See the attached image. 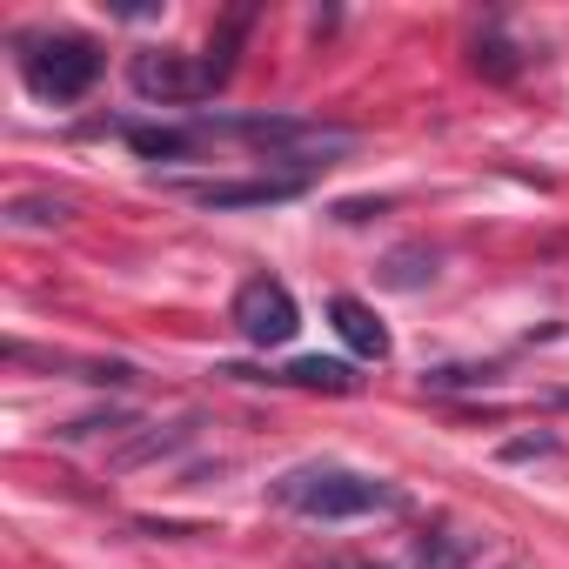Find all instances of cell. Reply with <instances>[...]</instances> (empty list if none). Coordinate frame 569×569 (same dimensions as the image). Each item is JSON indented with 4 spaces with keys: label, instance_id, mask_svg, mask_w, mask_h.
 Here are the masks:
<instances>
[{
    "label": "cell",
    "instance_id": "9c48e42d",
    "mask_svg": "<svg viewBox=\"0 0 569 569\" xmlns=\"http://www.w3.org/2000/svg\"><path fill=\"white\" fill-rule=\"evenodd\" d=\"M469 562H476V536H456V529H422L409 556V569H469Z\"/></svg>",
    "mask_w": 569,
    "mask_h": 569
},
{
    "label": "cell",
    "instance_id": "277c9868",
    "mask_svg": "<svg viewBox=\"0 0 569 569\" xmlns=\"http://www.w3.org/2000/svg\"><path fill=\"white\" fill-rule=\"evenodd\" d=\"M228 322H234V329H241V342H254V349H289V342H296V329H302V309H296V296H289V281H274V274H248L241 289H234Z\"/></svg>",
    "mask_w": 569,
    "mask_h": 569
},
{
    "label": "cell",
    "instance_id": "7c38bea8",
    "mask_svg": "<svg viewBox=\"0 0 569 569\" xmlns=\"http://www.w3.org/2000/svg\"><path fill=\"white\" fill-rule=\"evenodd\" d=\"M516 68H522V54H516V48L496 34V28H489V34H476V74H489V81H509Z\"/></svg>",
    "mask_w": 569,
    "mask_h": 569
},
{
    "label": "cell",
    "instance_id": "9a60e30c",
    "mask_svg": "<svg viewBox=\"0 0 569 569\" xmlns=\"http://www.w3.org/2000/svg\"><path fill=\"white\" fill-rule=\"evenodd\" d=\"M549 449H556V436H522V442H509L502 456H509V462H522V456H549Z\"/></svg>",
    "mask_w": 569,
    "mask_h": 569
},
{
    "label": "cell",
    "instance_id": "52a82bcc",
    "mask_svg": "<svg viewBox=\"0 0 569 569\" xmlns=\"http://www.w3.org/2000/svg\"><path fill=\"white\" fill-rule=\"evenodd\" d=\"M329 322H336V336H342L362 362H389V329L376 322V309H369V302L336 296V302H329Z\"/></svg>",
    "mask_w": 569,
    "mask_h": 569
},
{
    "label": "cell",
    "instance_id": "2e32d148",
    "mask_svg": "<svg viewBox=\"0 0 569 569\" xmlns=\"http://www.w3.org/2000/svg\"><path fill=\"white\" fill-rule=\"evenodd\" d=\"M322 569H389V562H376V556H329Z\"/></svg>",
    "mask_w": 569,
    "mask_h": 569
},
{
    "label": "cell",
    "instance_id": "8fae6325",
    "mask_svg": "<svg viewBox=\"0 0 569 569\" xmlns=\"http://www.w3.org/2000/svg\"><path fill=\"white\" fill-rule=\"evenodd\" d=\"M382 281H389V289H422V281H436V254L429 248H396Z\"/></svg>",
    "mask_w": 569,
    "mask_h": 569
},
{
    "label": "cell",
    "instance_id": "7a4b0ae2",
    "mask_svg": "<svg viewBox=\"0 0 569 569\" xmlns=\"http://www.w3.org/2000/svg\"><path fill=\"white\" fill-rule=\"evenodd\" d=\"M14 61H21V81H28L41 101H54V108L81 101V94L101 81V48H94L88 34H28Z\"/></svg>",
    "mask_w": 569,
    "mask_h": 569
},
{
    "label": "cell",
    "instance_id": "8992f818",
    "mask_svg": "<svg viewBox=\"0 0 569 569\" xmlns=\"http://www.w3.org/2000/svg\"><path fill=\"white\" fill-rule=\"evenodd\" d=\"M309 181H296V174H254V181H181V194L188 201H201V208H274V201H296Z\"/></svg>",
    "mask_w": 569,
    "mask_h": 569
},
{
    "label": "cell",
    "instance_id": "3957f363",
    "mask_svg": "<svg viewBox=\"0 0 569 569\" xmlns=\"http://www.w3.org/2000/svg\"><path fill=\"white\" fill-rule=\"evenodd\" d=\"M128 81H134V94L154 101V108H194V101H208V94L221 88V74L208 68V54H174V48L134 54V61H128Z\"/></svg>",
    "mask_w": 569,
    "mask_h": 569
},
{
    "label": "cell",
    "instance_id": "6da1fadb",
    "mask_svg": "<svg viewBox=\"0 0 569 569\" xmlns=\"http://www.w3.org/2000/svg\"><path fill=\"white\" fill-rule=\"evenodd\" d=\"M274 502L296 509L309 522H356V516H376V509H396L402 496L362 469H342V462H302L274 482Z\"/></svg>",
    "mask_w": 569,
    "mask_h": 569
},
{
    "label": "cell",
    "instance_id": "5b68a950",
    "mask_svg": "<svg viewBox=\"0 0 569 569\" xmlns=\"http://www.w3.org/2000/svg\"><path fill=\"white\" fill-rule=\"evenodd\" d=\"M221 376H234V382H281V389H322V396H356V389H362L356 362H336V356H296L289 369H268V376L228 362Z\"/></svg>",
    "mask_w": 569,
    "mask_h": 569
},
{
    "label": "cell",
    "instance_id": "ba28073f",
    "mask_svg": "<svg viewBox=\"0 0 569 569\" xmlns=\"http://www.w3.org/2000/svg\"><path fill=\"white\" fill-rule=\"evenodd\" d=\"M128 134V148L141 154V161H181V154H194L208 134L188 121V128H121Z\"/></svg>",
    "mask_w": 569,
    "mask_h": 569
},
{
    "label": "cell",
    "instance_id": "4fadbf2b",
    "mask_svg": "<svg viewBox=\"0 0 569 569\" xmlns=\"http://www.w3.org/2000/svg\"><path fill=\"white\" fill-rule=\"evenodd\" d=\"M101 429H108V436H114V429H134V416H128V409H101V416H81V422H68V429H61V442H94Z\"/></svg>",
    "mask_w": 569,
    "mask_h": 569
},
{
    "label": "cell",
    "instance_id": "5bb4252c",
    "mask_svg": "<svg viewBox=\"0 0 569 569\" xmlns=\"http://www.w3.org/2000/svg\"><path fill=\"white\" fill-rule=\"evenodd\" d=\"M489 382H496L489 369H436L429 376V389H489Z\"/></svg>",
    "mask_w": 569,
    "mask_h": 569
},
{
    "label": "cell",
    "instance_id": "30bf717a",
    "mask_svg": "<svg viewBox=\"0 0 569 569\" xmlns=\"http://www.w3.org/2000/svg\"><path fill=\"white\" fill-rule=\"evenodd\" d=\"M74 208L68 201H54V194H14L8 201V228H61Z\"/></svg>",
    "mask_w": 569,
    "mask_h": 569
}]
</instances>
